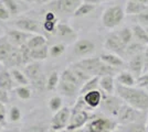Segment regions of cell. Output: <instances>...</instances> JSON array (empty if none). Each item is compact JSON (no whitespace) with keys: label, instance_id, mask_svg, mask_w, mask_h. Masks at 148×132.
Returning a JSON list of instances; mask_svg holds the SVG:
<instances>
[{"label":"cell","instance_id":"obj_51","mask_svg":"<svg viewBox=\"0 0 148 132\" xmlns=\"http://www.w3.org/2000/svg\"><path fill=\"white\" fill-rule=\"evenodd\" d=\"M9 101V96H8V91L0 89V102L2 104H7Z\"/></svg>","mask_w":148,"mask_h":132},{"label":"cell","instance_id":"obj_26","mask_svg":"<svg viewBox=\"0 0 148 132\" xmlns=\"http://www.w3.org/2000/svg\"><path fill=\"white\" fill-rule=\"evenodd\" d=\"M147 121L148 119H144L140 121H136L130 125L121 126L122 131L121 132H148L147 129Z\"/></svg>","mask_w":148,"mask_h":132},{"label":"cell","instance_id":"obj_2","mask_svg":"<svg viewBox=\"0 0 148 132\" xmlns=\"http://www.w3.org/2000/svg\"><path fill=\"white\" fill-rule=\"evenodd\" d=\"M118 122L104 116H93L84 127L85 132H121L117 130Z\"/></svg>","mask_w":148,"mask_h":132},{"label":"cell","instance_id":"obj_4","mask_svg":"<svg viewBox=\"0 0 148 132\" xmlns=\"http://www.w3.org/2000/svg\"><path fill=\"white\" fill-rule=\"evenodd\" d=\"M144 119H148V112L137 110L135 108L130 107L126 102H124L115 120L117 121L119 126H125V125H130Z\"/></svg>","mask_w":148,"mask_h":132},{"label":"cell","instance_id":"obj_46","mask_svg":"<svg viewBox=\"0 0 148 132\" xmlns=\"http://www.w3.org/2000/svg\"><path fill=\"white\" fill-rule=\"evenodd\" d=\"M23 132H47V129L42 125H33V126L25 128Z\"/></svg>","mask_w":148,"mask_h":132},{"label":"cell","instance_id":"obj_31","mask_svg":"<svg viewBox=\"0 0 148 132\" xmlns=\"http://www.w3.org/2000/svg\"><path fill=\"white\" fill-rule=\"evenodd\" d=\"M99 88V76H94L91 79H88L87 82H85L80 90V95H84L88 93V91H92V90H96Z\"/></svg>","mask_w":148,"mask_h":132},{"label":"cell","instance_id":"obj_23","mask_svg":"<svg viewBox=\"0 0 148 132\" xmlns=\"http://www.w3.org/2000/svg\"><path fill=\"white\" fill-rule=\"evenodd\" d=\"M56 34H58L60 38L63 39H75L77 37L76 32L73 28L68 23H58L56 24Z\"/></svg>","mask_w":148,"mask_h":132},{"label":"cell","instance_id":"obj_49","mask_svg":"<svg viewBox=\"0 0 148 132\" xmlns=\"http://www.w3.org/2000/svg\"><path fill=\"white\" fill-rule=\"evenodd\" d=\"M7 119V110L5 104L0 102V126H5L6 125Z\"/></svg>","mask_w":148,"mask_h":132},{"label":"cell","instance_id":"obj_54","mask_svg":"<svg viewBox=\"0 0 148 132\" xmlns=\"http://www.w3.org/2000/svg\"><path fill=\"white\" fill-rule=\"evenodd\" d=\"M52 0H36V3L39 5V6H43V5H47V3H49Z\"/></svg>","mask_w":148,"mask_h":132},{"label":"cell","instance_id":"obj_59","mask_svg":"<svg viewBox=\"0 0 148 132\" xmlns=\"http://www.w3.org/2000/svg\"><path fill=\"white\" fill-rule=\"evenodd\" d=\"M147 129H148V121H147Z\"/></svg>","mask_w":148,"mask_h":132},{"label":"cell","instance_id":"obj_40","mask_svg":"<svg viewBox=\"0 0 148 132\" xmlns=\"http://www.w3.org/2000/svg\"><path fill=\"white\" fill-rule=\"evenodd\" d=\"M0 1L5 5V7L7 8V10L9 11L11 17H14V16H17L19 13L20 9H19L18 3L14 0H0Z\"/></svg>","mask_w":148,"mask_h":132},{"label":"cell","instance_id":"obj_47","mask_svg":"<svg viewBox=\"0 0 148 132\" xmlns=\"http://www.w3.org/2000/svg\"><path fill=\"white\" fill-rule=\"evenodd\" d=\"M10 13L9 11L7 10V8L5 7V5L0 1V20H2V21H6V20H9L10 19Z\"/></svg>","mask_w":148,"mask_h":132},{"label":"cell","instance_id":"obj_14","mask_svg":"<svg viewBox=\"0 0 148 132\" xmlns=\"http://www.w3.org/2000/svg\"><path fill=\"white\" fill-rule=\"evenodd\" d=\"M128 72H130L136 78L144 74V53L128 60Z\"/></svg>","mask_w":148,"mask_h":132},{"label":"cell","instance_id":"obj_33","mask_svg":"<svg viewBox=\"0 0 148 132\" xmlns=\"http://www.w3.org/2000/svg\"><path fill=\"white\" fill-rule=\"evenodd\" d=\"M96 8V5H92V3H87V2H82L80 7L75 10L73 16L75 18H81V17H85L88 16L91 12H93Z\"/></svg>","mask_w":148,"mask_h":132},{"label":"cell","instance_id":"obj_48","mask_svg":"<svg viewBox=\"0 0 148 132\" xmlns=\"http://www.w3.org/2000/svg\"><path fill=\"white\" fill-rule=\"evenodd\" d=\"M137 85H138V87L142 88L148 87V73H145L140 77L137 78Z\"/></svg>","mask_w":148,"mask_h":132},{"label":"cell","instance_id":"obj_24","mask_svg":"<svg viewBox=\"0 0 148 132\" xmlns=\"http://www.w3.org/2000/svg\"><path fill=\"white\" fill-rule=\"evenodd\" d=\"M3 65L6 66L7 68H17L18 66L23 65V63H22V57H21V54H20L19 47H16L11 52V54L6 60V62L3 63Z\"/></svg>","mask_w":148,"mask_h":132},{"label":"cell","instance_id":"obj_5","mask_svg":"<svg viewBox=\"0 0 148 132\" xmlns=\"http://www.w3.org/2000/svg\"><path fill=\"white\" fill-rule=\"evenodd\" d=\"M83 0H52L48 3V11L60 14H73Z\"/></svg>","mask_w":148,"mask_h":132},{"label":"cell","instance_id":"obj_58","mask_svg":"<svg viewBox=\"0 0 148 132\" xmlns=\"http://www.w3.org/2000/svg\"><path fill=\"white\" fill-rule=\"evenodd\" d=\"M53 132H70V131H69V130H66V129H65V130H61V131H53Z\"/></svg>","mask_w":148,"mask_h":132},{"label":"cell","instance_id":"obj_11","mask_svg":"<svg viewBox=\"0 0 148 132\" xmlns=\"http://www.w3.org/2000/svg\"><path fill=\"white\" fill-rule=\"evenodd\" d=\"M13 24L19 30H22L31 34H41V31L43 30L42 24L39 21L32 18H28V17L18 18L17 20H14Z\"/></svg>","mask_w":148,"mask_h":132},{"label":"cell","instance_id":"obj_7","mask_svg":"<svg viewBox=\"0 0 148 132\" xmlns=\"http://www.w3.org/2000/svg\"><path fill=\"white\" fill-rule=\"evenodd\" d=\"M124 101L122 98H119L117 95H107L103 93V99L101 106L107 113H110L114 119H116L118 114V111L121 107L123 106Z\"/></svg>","mask_w":148,"mask_h":132},{"label":"cell","instance_id":"obj_16","mask_svg":"<svg viewBox=\"0 0 148 132\" xmlns=\"http://www.w3.org/2000/svg\"><path fill=\"white\" fill-rule=\"evenodd\" d=\"M58 90L60 91V94L65 96V97H74L77 94H80L81 86L76 85V84H73V83L60 79V84L58 86Z\"/></svg>","mask_w":148,"mask_h":132},{"label":"cell","instance_id":"obj_13","mask_svg":"<svg viewBox=\"0 0 148 132\" xmlns=\"http://www.w3.org/2000/svg\"><path fill=\"white\" fill-rule=\"evenodd\" d=\"M6 37L14 46L20 47L21 45L28 42V40L32 37V34L22 31V30H19V29H8L6 32Z\"/></svg>","mask_w":148,"mask_h":132},{"label":"cell","instance_id":"obj_55","mask_svg":"<svg viewBox=\"0 0 148 132\" xmlns=\"http://www.w3.org/2000/svg\"><path fill=\"white\" fill-rule=\"evenodd\" d=\"M127 1H134V2H140V3H147L148 0H127Z\"/></svg>","mask_w":148,"mask_h":132},{"label":"cell","instance_id":"obj_56","mask_svg":"<svg viewBox=\"0 0 148 132\" xmlns=\"http://www.w3.org/2000/svg\"><path fill=\"white\" fill-rule=\"evenodd\" d=\"M70 132H85V129L84 128H80V129H76L74 131H70Z\"/></svg>","mask_w":148,"mask_h":132},{"label":"cell","instance_id":"obj_35","mask_svg":"<svg viewBox=\"0 0 148 132\" xmlns=\"http://www.w3.org/2000/svg\"><path fill=\"white\" fill-rule=\"evenodd\" d=\"M69 67L72 69V72H73L74 74L76 75V77L80 79V82L82 83V84H84V83L87 82L88 79H91V78H92V76L88 75L86 72H85L84 69L81 68L80 66H79V65H77L76 63L71 64Z\"/></svg>","mask_w":148,"mask_h":132},{"label":"cell","instance_id":"obj_44","mask_svg":"<svg viewBox=\"0 0 148 132\" xmlns=\"http://www.w3.org/2000/svg\"><path fill=\"white\" fill-rule=\"evenodd\" d=\"M58 21H44L43 24H42V28L43 30L47 33H50V34H56V23Z\"/></svg>","mask_w":148,"mask_h":132},{"label":"cell","instance_id":"obj_28","mask_svg":"<svg viewBox=\"0 0 148 132\" xmlns=\"http://www.w3.org/2000/svg\"><path fill=\"white\" fill-rule=\"evenodd\" d=\"M13 78L11 76V73L7 69H3L0 72V89L3 90H11L12 89Z\"/></svg>","mask_w":148,"mask_h":132},{"label":"cell","instance_id":"obj_45","mask_svg":"<svg viewBox=\"0 0 148 132\" xmlns=\"http://www.w3.org/2000/svg\"><path fill=\"white\" fill-rule=\"evenodd\" d=\"M136 19L138 20V24L143 25L144 28H148V9L145 10L144 12L139 13L138 16H136Z\"/></svg>","mask_w":148,"mask_h":132},{"label":"cell","instance_id":"obj_8","mask_svg":"<svg viewBox=\"0 0 148 132\" xmlns=\"http://www.w3.org/2000/svg\"><path fill=\"white\" fill-rule=\"evenodd\" d=\"M76 64L80 66L82 69H84L87 74L90 76H99L101 75V70L103 67V64L104 62L101 60V57H85V58H82L81 61L76 62Z\"/></svg>","mask_w":148,"mask_h":132},{"label":"cell","instance_id":"obj_37","mask_svg":"<svg viewBox=\"0 0 148 132\" xmlns=\"http://www.w3.org/2000/svg\"><path fill=\"white\" fill-rule=\"evenodd\" d=\"M14 93L18 96L21 100H29L32 96V90L27 86H18L17 88H14Z\"/></svg>","mask_w":148,"mask_h":132},{"label":"cell","instance_id":"obj_39","mask_svg":"<svg viewBox=\"0 0 148 132\" xmlns=\"http://www.w3.org/2000/svg\"><path fill=\"white\" fill-rule=\"evenodd\" d=\"M19 51H20V54H21V57H22V63L23 65H28L30 64L32 61L31 58V50L29 49V46L27 44H23L19 47Z\"/></svg>","mask_w":148,"mask_h":132},{"label":"cell","instance_id":"obj_60","mask_svg":"<svg viewBox=\"0 0 148 132\" xmlns=\"http://www.w3.org/2000/svg\"><path fill=\"white\" fill-rule=\"evenodd\" d=\"M103 1H107V0H103Z\"/></svg>","mask_w":148,"mask_h":132},{"label":"cell","instance_id":"obj_22","mask_svg":"<svg viewBox=\"0 0 148 132\" xmlns=\"http://www.w3.org/2000/svg\"><path fill=\"white\" fill-rule=\"evenodd\" d=\"M145 49H146V45L139 43V42H137V41H133L132 43H130L127 45L126 51H125L124 58L130 60V58L136 56V55H138V54H142V53H144Z\"/></svg>","mask_w":148,"mask_h":132},{"label":"cell","instance_id":"obj_34","mask_svg":"<svg viewBox=\"0 0 148 132\" xmlns=\"http://www.w3.org/2000/svg\"><path fill=\"white\" fill-rule=\"evenodd\" d=\"M117 34L118 37L121 38V40H122V42L126 46L133 42L134 35H133V30H132V28H130V26H124V28H122L121 30L117 31Z\"/></svg>","mask_w":148,"mask_h":132},{"label":"cell","instance_id":"obj_53","mask_svg":"<svg viewBox=\"0 0 148 132\" xmlns=\"http://www.w3.org/2000/svg\"><path fill=\"white\" fill-rule=\"evenodd\" d=\"M103 0H83V2H87V3H92V5H99Z\"/></svg>","mask_w":148,"mask_h":132},{"label":"cell","instance_id":"obj_32","mask_svg":"<svg viewBox=\"0 0 148 132\" xmlns=\"http://www.w3.org/2000/svg\"><path fill=\"white\" fill-rule=\"evenodd\" d=\"M60 79H61V74H59L58 70H52L50 73L49 77L47 78V89L49 91H53V90L58 89Z\"/></svg>","mask_w":148,"mask_h":132},{"label":"cell","instance_id":"obj_19","mask_svg":"<svg viewBox=\"0 0 148 132\" xmlns=\"http://www.w3.org/2000/svg\"><path fill=\"white\" fill-rule=\"evenodd\" d=\"M116 81L115 77L111 75L99 77V89L107 95L115 94V88H116Z\"/></svg>","mask_w":148,"mask_h":132},{"label":"cell","instance_id":"obj_42","mask_svg":"<svg viewBox=\"0 0 148 132\" xmlns=\"http://www.w3.org/2000/svg\"><path fill=\"white\" fill-rule=\"evenodd\" d=\"M49 108L52 112L56 113L62 108V98L60 96H53L49 100Z\"/></svg>","mask_w":148,"mask_h":132},{"label":"cell","instance_id":"obj_17","mask_svg":"<svg viewBox=\"0 0 148 132\" xmlns=\"http://www.w3.org/2000/svg\"><path fill=\"white\" fill-rule=\"evenodd\" d=\"M23 73L27 76V78L29 79V82H33L37 78H39L41 75H43V70H42V65L40 62H31L30 64L25 65Z\"/></svg>","mask_w":148,"mask_h":132},{"label":"cell","instance_id":"obj_9","mask_svg":"<svg viewBox=\"0 0 148 132\" xmlns=\"http://www.w3.org/2000/svg\"><path fill=\"white\" fill-rule=\"evenodd\" d=\"M92 118V116L90 114V111L86 110H71V118L69 121V125L66 130L69 131H74L76 129L84 128L86 126V123Z\"/></svg>","mask_w":148,"mask_h":132},{"label":"cell","instance_id":"obj_21","mask_svg":"<svg viewBox=\"0 0 148 132\" xmlns=\"http://www.w3.org/2000/svg\"><path fill=\"white\" fill-rule=\"evenodd\" d=\"M101 60L104 62L105 64L110 65L114 68H119L124 66V60L122 56H119L117 54H114V53H103L101 55Z\"/></svg>","mask_w":148,"mask_h":132},{"label":"cell","instance_id":"obj_3","mask_svg":"<svg viewBox=\"0 0 148 132\" xmlns=\"http://www.w3.org/2000/svg\"><path fill=\"white\" fill-rule=\"evenodd\" d=\"M125 10L118 5L107 7L102 13V24L106 29H114L121 24L125 18Z\"/></svg>","mask_w":148,"mask_h":132},{"label":"cell","instance_id":"obj_6","mask_svg":"<svg viewBox=\"0 0 148 132\" xmlns=\"http://www.w3.org/2000/svg\"><path fill=\"white\" fill-rule=\"evenodd\" d=\"M104 47L105 50H107L110 53L117 54V55H119V56H122L124 58L125 51H126L127 46L122 42L121 38L118 37L117 31H114L106 35L104 41Z\"/></svg>","mask_w":148,"mask_h":132},{"label":"cell","instance_id":"obj_20","mask_svg":"<svg viewBox=\"0 0 148 132\" xmlns=\"http://www.w3.org/2000/svg\"><path fill=\"white\" fill-rule=\"evenodd\" d=\"M115 81L117 84L127 86V87H134L135 85H137V78L128 70L119 72L115 77Z\"/></svg>","mask_w":148,"mask_h":132},{"label":"cell","instance_id":"obj_43","mask_svg":"<svg viewBox=\"0 0 148 132\" xmlns=\"http://www.w3.org/2000/svg\"><path fill=\"white\" fill-rule=\"evenodd\" d=\"M9 119L11 122H18L21 119V110L17 106H12L9 111Z\"/></svg>","mask_w":148,"mask_h":132},{"label":"cell","instance_id":"obj_12","mask_svg":"<svg viewBox=\"0 0 148 132\" xmlns=\"http://www.w3.org/2000/svg\"><path fill=\"white\" fill-rule=\"evenodd\" d=\"M94 52H95V44L87 39H81L74 43L73 54L76 56L85 57L92 55Z\"/></svg>","mask_w":148,"mask_h":132},{"label":"cell","instance_id":"obj_25","mask_svg":"<svg viewBox=\"0 0 148 132\" xmlns=\"http://www.w3.org/2000/svg\"><path fill=\"white\" fill-rule=\"evenodd\" d=\"M132 30H133V35H134L135 41L144 45H148V32L146 28L137 23L132 26Z\"/></svg>","mask_w":148,"mask_h":132},{"label":"cell","instance_id":"obj_29","mask_svg":"<svg viewBox=\"0 0 148 132\" xmlns=\"http://www.w3.org/2000/svg\"><path fill=\"white\" fill-rule=\"evenodd\" d=\"M49 55V47L48 44H45L43 46H40L38 49H33L31 50V58L34 62H41L48 58Z\"/></svg>","mask_w":148,"mask_h":132},{"label":"cell","instance_id":"obj_15","mask_svg":"<svg viewBox=\"0 0 148 132\" xmlns=\"http://www.w3.org/2000/svg\"><path fill=\"white\" fill-rule=\"evenodd\" d=\"M84 101L86 102V105L91 108L92 110L99 108L102 104V99H103V91L96 89V90H92V91H88L86 94L82 95Z\"/></svg>","mask_w":148,"mask_h":132},{"label":"cell","instance_id":"obj_36","mask_svg":"<svg viewBox=\"0 0 148 132\" xmlns=\"http://www.w3.org/2000/svg\"><path fill=\"white\" fill-rule=\"evenodd\" d=\"M10 73H11V76H12V78H13V82L18 83L19 86H27V85L30 83L29 79L27 78V76L25 75V73L21 72L20 69L11 68Z\"/></svg>","mask_w":148,"mask_h":132},{"label":"cell","instance_id":"obj_50","mask_svg":"<svg viewBox=\"0 0 148 132\" xmlns=\"http://www.w3.org/2000/svg\"><path fill=\"white\" fill-rule=\"evenodd\" d=\"M148 73V45L144 51V74Z\"/></svg>","mask_w":148,"mask_h":132},{"label":"cell","instance_id":"obj_38","mask_svg":"<svg viewBox=\"0 0 148 132\" xmlns=\"http://www.w3.org/2000/svg\"><path fill=\"white\" fill-rule=\"evenodd\" d=\"M65 49H66V45L63 43H58L52 45L49 49V55L51 57H59L61 56L62 54L65 52Z\"/></svg>","mask_w":148,"mask_h":132},{"label":"cell","instance_id":"obj_52","mask_svg":"<svg viewBox=\"0 0 148 132\" xmlns=\"http://www.w3.org/2000/svg\"><path fill=\"white\" fill-rule=\"evenodd\" d=\"M44 21H58L56 13L52 11H47L44 14Z\"/></svg>","mask_w":148,"mask_h":132},{"label":"cell","instance_id":"obj_41","mask_svg":"<svg viewBox=\"0 0 148 132\" xmlns=\"http://www.w3.org/2000/svg\"><path fill=\"white\" fill-rule=\"evenodd\" d=\"M31 84H32L33 89H34L37 93H42L43 89H47V79H45V77H44V74L40 76L39 78H37L36 81L31 82Z\"/></svg>","mask_w":148,"mask_h":132},{"label":"cell","instance_id":"obj_61","mask_svg":"<svg viewBox=\"0 0 148 132\" xmlns=\"http://www.w3.org/2000/svg\"><path fill=\"white\" fill-rule=\"evenodd\" d=\"M146 89H147V90H148V87H147V88H146Z\"/></svg>","mask_w":148,"mask_h":132},{"label":"cell","instance_id":"obj_30","mask_svg":"<svg viewBox=\"0 0 148 132\" xmlns=\"http://www.w3.org/2000/svg\"><path fill=\"white\" fill-rule=\"evenodd\" d=\"M25 44L29 46L30 50H33V49H38L40 46L48 44V40L42 34H32V37L28 40V42Z\"/></svg>","mask_w":148,"mask_h":132},{"label":"cell","instance_id":"obj_10","mask_svg":"<svg viewBox=\"0 0 148 132\" xmlns=\"http://www.w3.org/2000/svg\"><path fill=\"white\" fill-rule=\"evenodd\" d=\"M71 118V109L69 107H62L59 111L54 113L51 119V129L52 131H61L68 128L69 121Z\"/></svg>","mask_w":148,"mask_h":132},{"label":"cell","instance_id":"obj_57","mask_svg":"<svg viewBox=\"0 0 148 132\" xmlns=\"http://www.w3.org/2000/svg\"><path fill=\"white\" fill-rule=\"evenodd\" d=\"M25 2H28V3H33V2H36V0H23Z\"/></svg>","mask_w":148,"mask_h":132},{"label":"cell","instance_id":"obj_18","mask_svg":"<svg viewBox=\"0 0 148 132\" xmlns=\"http://www.w3.org/2000/svg\"><path fill=\"white\" fill-rule=\"evenodd\" d=\"M16 47L17 46H14L6 35L0 37V63L2 65Z\"/></svg>","mask_w":148,"mask_h":132},{"label":"cell","instance_id":"obj_1","mask_svg":"<svg viewBox=\"0 0 148 132\" xmlns=\"http://www.w3.org/2000/svg\"><path fill=\"white\" fill-rule=\"evenodd\" d=\"M115 94L130 107L148 112V90L146 88L127 87L116 83Z\"/></svg>","mask_w":148,"mask_h":132},{"label":"cell","instance_id":"obj_27","mask_svg":"<svg viewBox=\"0 0 148 132\" xmlns=\"http://www.w3.org/2000/svg\"><path fill=\"white\" fill-rule=\"evenodd\" d=\"M148 7L146 3H140V2H134V1H127L126 7H125V13L128 16H138L139 13L144 12L147 10Z\"/></svg>","mask_w":148,"mask_h":132}]
</instances>
